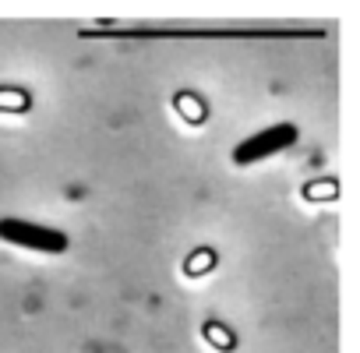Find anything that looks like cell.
<instances>
[{
    "label": "cell",
    "instance_id": "6da1fadb",
    "mask_svg": "<svg viewBox=\"0 0 360 353\" xmlns=\"http://www.w3.org/2000/svg\"><path fill=\"white\" fill-rule=\"evenodd\" d=\"M297 141H300L297 124H290V120H276V124L255 131L251 138L237 141V148H233V162H237V166H255V162H262V159H272V155L293 148Z\"/></svg>",
    "mask_w": 360,
    "mask_h": 353
},
{
    "label": "cell",
    "instance_id": "7a4b0ae2",
    "mask_svg": "<svg viewBox=\"0 0 360 353\" xmlns=\"http://www.w3.org/2000/svg\"><path fill=\"white\" fill-rule=\"evenodd\" d=\"M0 240L25 248V251H39V255H60L71 244L64 230L43 226V223H32V219H15V216L0 219Z\"/></svg>",
    "mask_w": 360,
    "mask_h": 353
}]
</instances>
